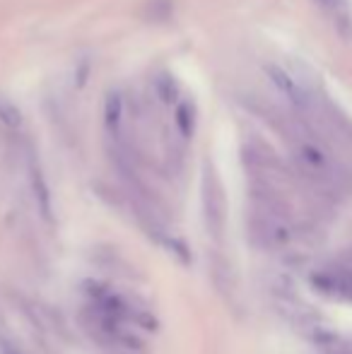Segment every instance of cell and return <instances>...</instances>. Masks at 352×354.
<instances>
[{
  "label": "cell",
  "mask_w": 352,
  "mask_h": 354,
  "mask_svg": "<svg viewBox=\"0 0 352 354\" xmlns=\"http://www.w3.org/2000/svg\"><path fill=\"white\" fill-rule=\"evenodd\" d=\"M292 152H295L297 167L314 186L324 188V191H340L345 186L343 169L319 140L309 136H297L292 142Z\"/></svg>",
  "instance_id": "6da1fadb"
},
{
  "label": "cell",
  "mask_w": 352,
  "mask_h": 354,
  "mask_svg": "<svg viewBox=\"0 0 352 354\" xmlns=\"http://www.w3.org/2000/svg\"><path fill=\"white\" fill-rule=\"evenodd\" d=\"M311 287L319 294L352 304V266H326L311 275Z\"/></svg>",
  "instance_id": "7a4b0ae2"
},
{
  "label": "cell",
  "mask_w": 352,
  "mask_h": 354,
  "mask_svg": "<svg viewBox=\"0 0 352 354\" xmlns=\"http://www.w3.org/2000/svg\"><path fill=\"white\" fill-rule=\"evenodd\" d=\"M251 227H254L256 239L268 248H280L292 239V227L287 222V217L282 212L272 210V207L256 212Z\"/></svg>",
  "instance_id": "3957f363"
},
{
  "label": "cell",
  "mask_w": 352,
  "mask_h": 354,
  "mask_svg": "<svg viewBox=\"0 0 352 354\" xmlns=\"http://www.w3.org/2000/svg\"><path fill=\"white\" fill-rule=\"evenodd\" d=\"M266 73H268V77H270V82L275 84L295 106H306V104H309L306 84L302 82L299 77H295L290 71H285V68H280V66H268Z\"/></svg>",
  "instance_id": "277c9868"
},
{
  "label": "cell",
  "mask_w": 352,
  "mask_h": 354,
  "mask_svg": "<svg viewBox=\"0 0 352 354\" xmlns=\"http://www.w3.org/2000/svg\"><path fill=\"white\" fill-rule=\"evenodd\" d=\"M205 214H207V227L215 232V236H220L225 207H222V191L215 176H212L210 181L205 178Z\"/></svg>",
  "instance_id": "5b68a950"
},
{
  "label": "cell",
  "mask_w": 352,
  "mask_h": 354,
  "mask_svg": "<svg viewBox=\"0 0 352 354\" xmlns=\"http://www.w3.org/2000/svg\"><path fill=\"white\" fill-rule=\"evenodd\" d=\"M104 121H106L109 131H118L123 121V99L118 92L109 94L106 104H104Z\"/></svg>",
  "instance_id": "8992f818"
},
{
  "label": "cell",
  "mask_w": 352,
  "mask_h": 354,
  "mask_svg": "<svg viewBox=\"0 0 352 354\" xmlns=\"http://www.w3.org/2000/svg\"><path fill=\"white\" fill-rule=\"evenodd\" d=\"M32 188H34V198H37L39 207H41V214L44 217H51V196H48V188H46V181H44L41 171L32 164Z\"/></svg>",
  "instance_id": "52a82bcc"
},
{
  "label": "cell",
  "mask_w": 352,
  "mask_h": 354,
  "mask_svg": "<svg viewBox=\"0 0 352 354\" xmlns=\"http://www.w3.org/2000/svg\"><path fill=\"white\" fill-rule=\"evenodd\" d=\"M0 123L10 131L22 128V111L17 109V104L10 102L8 97H0Z\"/></svg>",
  "instance_id": "ba28073f"
},
{
  "label": "cell",
  "mask_w": 352,
  "mask_h": 354,
  "mask_svg": "<svg viewBox=\"0 0 352 354\" xmlns=\"http://www.w3.org/2000/svg\"><path fill=\"white\" fill-rule=\"evenodd\" d=\"M176 126L183 138H191L193 126H196V109H193L191 102H183L181 106L176 109Z\"/></svg>",
  "instance_id": "9c48e42d"
},
{
  "label": "cell",
  "mask_w": 352,
  "mask_h": 354,
  "mask_svg": "<svg viewBox=\"0 0 352 354\" xmlns=\"http://www.w3.org/2000/svg\"><path fill=\"white\" fill-rule=\"evenodd\" d=\"M155 87H157V94L162 97V102H176V94H178V87L174 82V77H160L155 80Z\"/></svg>",
  "instance_id": "30bf717a"
},
{
  "label": "cell",
  "mask_w": 352,
  "mask_h": 354,
  "mask_svg": "<svg viewBox=\"0 0 352 354\" xmlns=\"http://www.w3.org/2000/svg\"><path fill=\"white\" fill-rule=\"evenodd\" d=\"M321 3H324V5H326V8H335V5H338V3H340V0H321Z\"/></svg>",
  "instance_id": "8fae6325"
},
{
  "label": "cell",
  "mask_w": 352,
  "mask_h": 354,
  "mask_svg": "<svg viewBox=\"0 0 352 354\" xmlns=\"http://www.w3.org/2000/svg\"><path fill=\"white\" fill-rule=\"evenodd\" d=\"M3 354H19V352H15V350H10V347H8V345H5V347H3Z\"/></svg>",
  "instance_id": "7c38bea8"
}]
</instances>
